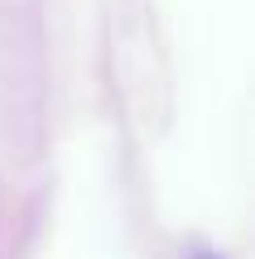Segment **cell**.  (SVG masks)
I'll return each instance as SVG.
<instances>
[{
	"mask_svg": "<svg viewBox=\"0 0 255 259\" xmlns=\"http://www.w3.org/2000/svg\"><path fill=\"white\" fill-rule=\"evenodd\" d=\"M196 259H217V255H196Z\"/></svg>",
	"mask_w": 255,
	"mask_h": 259,
	"instance_id": "obj_1",
	"label": "cell"
}]
</instances>
